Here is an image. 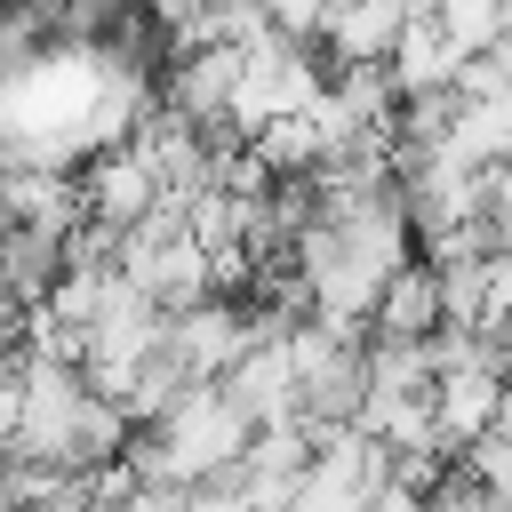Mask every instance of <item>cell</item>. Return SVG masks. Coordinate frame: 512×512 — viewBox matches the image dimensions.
Here are the masks:
<instances>
[{
    "mask_svg": "<svg viewBox=\"0 0 512 512\" xmlns=\"http://www.w3.org/2000/svg\"><path fill=\"white\" fill-rule=\"evenodd\" d=\"M448 328V296H440V264L432 256H408L392 264V280L376 288V312H368V336H392V344H432Z\"/></svg>",
    "mask_w": 512,
    "mask_h": 512,
    "instance_id": "1",
    "label": "cell"
},
{
    "mask_svg": "<svg viewBox=\"0 0 512 512\" xmlns=\"http://www.w3.org/2000/svg\"><path fill=\"white\" fill-rule=\"evenodd\" d=\"M264 8V32L288 40V48H320L328 40V0H256Z\"/></svg>",
    "mask_w": 512,
    "mask_h": 512,
    "instance_id": "2",
    "label": "cell"
},
{
    "mask_svg": "<svg viewBox=\"0 0 512 512\" xmlns=\"http://www.w3.org/2000/svg\"><path fill=\"white\" fill-rule=\"evenodd\" d=\"M504 56H512V32H504Z\"/></svg>",
    "mask_w": 512,
    "mask_h": 512,
    "instance_id": "3",
    "label": "cell"
}]
</instances>
